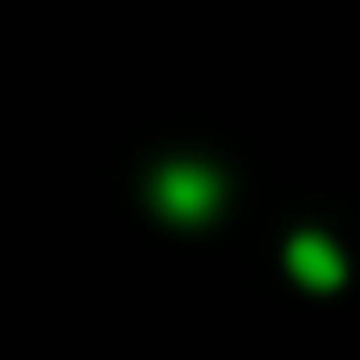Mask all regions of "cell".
Returning a JSON list of instances; mask_svg holds the SVG:
<instances>
[{
	"instance_id": "obj_1",
	"label": "cell",
	"mask_w": 360,
	"mask_h": 360,
	"mask_svg": "<svg viewBox=\"0 0 360 360\" xmlns=\"http://www.w3.org/2000/svg\"><path fill=\"white\" fill-rule=\"evenodd\" d=\"M220 193H227V187H220V174L207 167V160H167V167L154 174V200H160V214H167V220H187V227L214 214Z\"/></svg>"
},
{
	"instance_id": "obj_2",
	"label": "cell",
	"mask_w": 360,
	"mask_h": 360,
	"mask_svg": "<svg viewBox=\"0 0 360 360\" xmlns=\"http://www.w3.org/2000/svg\"><path fill=\"white\" fill-rule=\"evenodd\" d=\"M287 267L307 287H340V247L321 233H300V240H287Z\"/></svg>"
}]
</instances>
